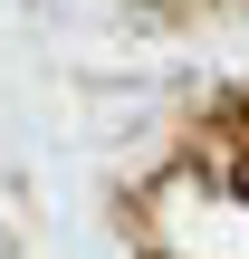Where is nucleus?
I'll use <instances>...</instances> for the list:
<instances>
[{
	"instance_id": "obj_1",
	"label": "nucleus",
	"mask_w": 249,
	"mask_h": 259,
	"mask_svg": "<svg viewBox=\"0 0 249 259\" xmlns=\"http://www.w3.org/2000/svg\"><path fill=\"white\" fill-rule=\"evenodd\" d=\"M240 183H249V173H240Z\"/></svg>"
}]
</instances>
